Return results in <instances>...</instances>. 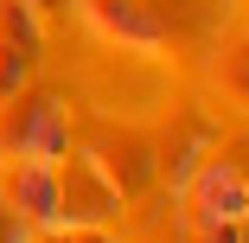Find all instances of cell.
<instances>
[{
    "mask_svg": "<svg viewBox=\"0 0 249 243\" xmlns=\"http://www.w3.org/2000/svg\"><path fill=\"white\" fill-rule=\"evenodd\" d=\"M38 0H0V103L19 96L38 71Z\"/></svg>",
    "mask_w": 249,
    "mask_h": 243,
    "instance_id": "5",
    "label": "cell"
},
{
    "mask_svg": "<svg viewBox=\"0 0 249 243\" xmlns=\"http://www.w3.org/2000/svg\"><path fill=\"white\" fill-rule=\"evenodd\" d=\"M71 154V109L45 90H19L0 103V160H64Z\"/></svg>",
    "mask_w": 249,
    "mask_h": 243,
    "instance_id": "1",
    "label": "cell"
},
{
    "mask_svg": "<svg viewBox=\"0 0 249 243\" xmlns=\"http://www.w3.org/2000/svg\"><path fill=\"white\" fill-rule=\"evenodd\" d=\"M122 205L128 199L109 186V173L89 154H64L58 160V224H115Z\"/></svg>",
    "mask_w": 249,
    "mask_h": 243,
    "instance_id": "3",
    "label": "cell"
},
{
    "mask_svg": "<svg viewBox=\"0 0 249 243\" xmlns=\"http://www.w3.org/2000/svg\"><path fill=\"white\" fill-rule=\"evenodd\" d=\"M77 13H83V26L103 45H122V52H166V26H160L154 0H77Z\"/></svg>",
    "mask_w": 249,
    "mask_h": 243,
    "instance_id": "4",
    "label": "cell"
},
{
    "mask_svg": "<svg viewBox=\"0 0 249 243\" xmlns=\"http://www.w3.org/2000/svg\"><path fill=\"white\" fill-rule=\"evenodd\" d=\"M38 243H115V224H45Z\"/></svg>",
    "mask_w": 249,
    "mask_h": 243,
    "instance_id": "10",
    "label": "cell"
},
{
    "mask_svg": "<svg viewBox=\"0 0 249 243\" xmlns=\"http://www.w3.org/2000/svg\"><path fill=\"white\" fill-rule=\"evenodd\" d=\"M243 243H249V237H243Z\"/></svg>",
    "mask_w": 249,
    "mask_h": 243,
    "instance_id": "12",
    "label": "cell"
},
{
    "mask_svg": "<svg viewBox=\"0 0 249 243\" xmlns=\"http://www.w3.org/2000/svg\"><path fill=\"white\" fill-rule=\"evenodd\" d=\"M0 243H32V224H26L7 199H0Z\"/></svg>",
    "mask_w": 249,
    "mask_h": 243,
    "instance_id": "11",
    "label": "cell"
},
{
    "mask_svg": "<svg viewBox=\"0 0 249 243\" xmlns=\"http://www.w3.org/2000/svg\"><path fill=\"white\" fill-rule=\"evenodd\" d=\"M89 160L109 173V186L122 199H147L160 186V160H154V134H134V128H109L103 141L89 148Z\"/></svg>",
    "mask_w": 249,
    "mask_h": 243,
    "instance_id": "6",
    "label": "cell"
},
{
    "mask_svg": "<svg viewBox=\"0 0 249 243\" xmlns=\"http://www.w3.org/2000/svg\"><path fill=\"white\" fill-rule=\"evenodd\" d=\"M211 83L230 109H249V19H236L217 45V58H211Z\"/></svg>",
    "mask_w": 249,
    "mask_h": 243,
    "instance_id": "9",
    "label": "cell"
},
{
    "mask_svg": "<svg viewBox=\"0 0 249 243\" xmlns=\"http://www.w3.org/2000/svg\"><path fill=\"white\" fill-rule=\"evenodd\" d=\"M179 224H249V173L230 154H205L173 186Z\"/></svg>",
    "mask_w": 249,
    "mask_h": 243,
    "instance_id": "2",
    "label": "cell"
},
{
    "mask_svg": "<svg viewBox=\"0 0 249 243\" xmlns=\"http://www.w3.org/2000/svg\"><path fill=\"white\" fill-rule=\"evenodd\" d=\"M0 199L32 230L58 224V160H0Z\"/></svg>",
    "mask_w": 249,
    "mask_h": 243,
    "instance_id": "7",
    "label": "cell"
},
{
    "mask_svg": "<svg viewBox=\"0 0 249 243\" xmlns=\"http://www.w3.org/2000/svg\"><path fill=\"white\" fill-rule=\"evenodd\" d=\"M205 154H211V128L198 122V115H173V122H166V134L154 141L160 179H173V186H179V179H185L198 160H205Z\"/></svg>",
    "mask_w": 249,
    "mask_h": 243,
    "instance_id": "8",
    "label": "cell"
}]
</instances>
